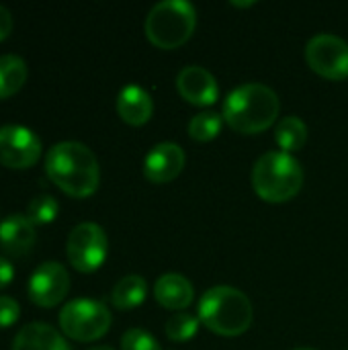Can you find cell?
<instances>
[{"label":"cell","mask_w":348,"mask_h":350,"mask_svg":"<svg viewBox=\"0 0 348 350\" xmlns=\"http://www.w3.org/2000/svg\"><path fill=\"white\" fill-rule=\"evenodd\" d=\"M49 180L70 197L86 199L96 193L101 183L98 160L92 150L80 142H59L45 156Z\"/></svg>","instance_id":"1"},{"label":"cell","mask_w":348,"mask_h":350,"mask_svg":"<svg viewBox=\"0 0 348 350\" xmlns=\"http://www.w3.org/2000/svg\"><path fill=\"white\" fill-rule=\"evenodd\" d=\"M281 111L277 92L260 82H246L234 88L224 103V121L238 133H260L269 129Z\"/></svg>","instance_id":"2"},{"label":"cell","mask_w":348,"mask_h":350,"mask_svg":"<svg viewBox=\"0 0 348 350\" xmlns=\"http://www.w3.org/2000/svg\"><path fill=\"white\" fill-rule=\"evenodd\" d=\"M201 324L219 336H240L252 324V304L242 291L217 285L203 293L199 301Z\"/></svg>","instance_id":"3"},{"label":"cell","mask_w":348,"mask_h":350,"mask_svg":"<svg viewBox=\"0 0 348 350\" xmlns=\"http://www.w3.org/2000/svg\"><path fill=\"white\" fill-rule=\"evenodd\" d=\"M302 164L281 150L263 154L252 168V187L263 201L285 203L302 191Z\"/></svg>","instance_id":"4"},{"label":"cell","mask_w":348,"mask_h":350,"mask_svg":"<svg viewBox=\"0 0 348 350\" xmlns=\"http://www.w3.org/2000/svg\"><path fill=\"white\" fill-rule=\"evenodd\" d=\"M197 27V10L187 0L158 2L146 16V37L160 49H174L189 41Z\"/></svg>","instance_id":"5"},{"label":"cell","mask_w":348,"mask_h":350,"mask_svg":"<svg viewBox=\"0 0 348 350\" xmlns=\"http://www.w3.org/2000/svg\"><path fill=\"white\" fill-rule=\"evenodd\" d=\"M62 332L78 342H94L111 328V312L96 299H74L59 312Z\"/></svg>","instance_id":"6"},{"label":"cell","mask_w":348,"mask_h":350,"mask_svg":"<svg viewBox=\"0 0 348 350\" xmlns=\"http://www.w3.org/2000/svg\"><path fill=\"white\" fill-rule=\"evenodd\" d=\"M66 252H68L70 265L76 271H80V273L98 271L109 252V242H107L105 230L92 221L78 224L68 236Z\"/></svg>","instance_id":"7"},{"label":"cell","mask_w":348,"mask_h":350,"mask_svg":"<svg viewBox=\"0 0 348 350\" xmlns=\"http://www.w3.org/2000/svg\"><path fill=\"white\" fill-rule=\"evenodd\" d=\"M306 59L310 68L328 78L345 80L348 78V43L332 33H320L308 41Z\"/></svg>","instance_id":"8"},{"label":"cell","mask_w":348,"mask_h":350,"mask_svg":"<svg viewBox=\"0 0 348 350\" xmlns=\"http://www.w3.org/2000/svg\"><path fill=\"white\" fill-rule=\"evenodd\" d=\"M41 158V139L23 125L0 127V164L6 168H31Z\"/></svg>","instance_id":"9"},{"label":"cell","mask_w":348,"mask_h":350,"mask_svg":"<svg viewBox=\"0 0 348 350\" xmlns=\"http://www.w3.org/2000/svg\"><path fill=\"white\" fill-rule=\"evenodd\" d=\"M68 291H70V275L55 260H47L39 265L33 271L27 285L29 299L39 308H55L59 301H64Z\"/></svg>","instance_id":"10"},{"label":"cell","mask_w":348,"mask_h":350,"mask_svg":"<svg viewBox=\"0 0 348 350\" xmlns=\"http://www.w3.org/2000/svg\"><path fill=\"white\" fill-rule=\"evenodd\" d=\"M185 162H187V156L178 144L160 142L148 152L144 160V176L156 185L170 183L183 172Z\"/></svg>","instance_id":"11"},{"label":"cell","mask_w":348,"mask_h":350,"mask_svg":"<svg viewBox=\"0 0 348 350\" xmlns=\"http://www.w3.org/2000/svg\"><path fill=\"white\" fill-rule=\"evenodd\" d=\"M178 94L197 107H209L217 100L219 88L215 76L203 66H187L176 76Z\"/></svg>","instance_id":"12"},{"label":"cell","mask_w":348,"mask_h":350,"mask_svg":"<svg viewBox=\"0 0 348 350\" xmlns=\"http://www.w3.org/2000/svg\"><path fill=\"white\" fill-rule=\"evenodd\" d=\"M37 240V228L23 213H12L0 224V248L4 254L23 256Z\"/></svg>","instance_id":"13"},{"label":"cell","mask_w":348,"mask_h":350,"mask_svg":"<svg viewBox=\"0 0 348 350\" xmlns=\"http://www.w3.org/2000/svg\"><path fill=\"white\" fill-rule=\"evenodd\" d=\"M154 297L162 308L172 310V312H183L193 304L195 289L187 277L178 273H166L156 281Z\"/></svg>","instance_id":"14"},{"label":"cell","mask_w":348,"mask_h":350,"mask_svg":"<svg viewBox=\"0 0 348 350\" xmlns=\"http://www.w3.org/2000/svg\"><path fill=\"white\" fill-rule=\"evenodd\" d=\"M117 113L129 125H144L154 113V100L146 88L127 84L117 96Z\"/></svg>","instance_id":"15"},{"label":"cell","mask_w":348,"mask_h":350,"mask_svg":"<svg viewBox=\"0 0 348 350\" xmlns=\"http://www.w3.org/2000/svg\"><path fill=\"white\" fill-rule=\"evenodd\" d=\"M12 350H70V345L49 324L33 322L18 330Z\"/></svg>","instance_id":"16"},{"label":"cell","mask_w":348,"mask_h":350,"mask_svg":"<svg viewBox=\"0 0 348 350\" xmlns=\"http://www.w3.org/2000/svg\"><path fill=\"white\" fill-rule=\"evenodd\" d=\"M146 293H148V283H146V279L139 277V275H127V277H123V279L113 287L111 304H113L117 310L127 312V310H133V308H137L139 304H144Z\"/></svg>","instance_id":"17"},{"label":"cell","mask_w":348,"mask_h":350,"mask_svg":"<svg viewBox=\"0 0 348 350\" xmlns=\"http://www.w3.org/2000/svg\"><path fill=\"white\" fill-rule=\"evenodd\" d=\"M27 64L23 57L6 53L0 55V100L16 94L27 82Z\"/></svg>","instance_id":"18"},{"label":"cell","mask_w":348,"mask_h":350,"mask_svg":"<svg viewBox=\"0 0 348 350\" xmlns=\"http://www.w3.org/2000/svg\"><path fill=\"white\" fill-rule=\"evenodd\" d=\"M275 142L285 154L297 152L308 142V125L297 115L283 117L275 127Z\"/></svg>","instance_id":"19"},{"label":"cell","mask_w":348,"mask_h":350,"mask_svg":"<svg viewBox=\"0 0 348 350\" xmlns=\"http://www.w3.org/2000/svg\"><path fill=\"white\" fill-rule=\"evenodd\" d=\"M224 125V115L215 111H203L195 115L189 123V135L195 142H211L219 135Z\"/></svg>","instance_id":"20"},{"label":"cell","mask_w":348,"mask_h":350,"mask_svg":"<svg viewBox=\"0 0 348 350\" xmlns=\"http://www.w3.org/2000/svg\"><path fill=\"white\" fill-rule=\"evenodd\" d=\"M199 324H201L199 316H193L187 312H176L174 316H170L166 320L164 332L172 342H187L197 334Z\"/></svg>","instance_id":"21"},{"label":"cell","mask_w":348,"mask_h":350,"mask_svg":"<svg viewBox=\"0 0 348 350\" xmlns=\"http://www.w3.org/2000/svg\"><path fill=\"white\" fill-rule=\"evenodd\" d=\"M57 211H59V205L57 201L51 197V195H37L29 207H27V217L33 221V226H47L51 224L55 217H57Z\"/></svg>","instance_id":"22"},{"label":"cell","mask_w":348,"mask_h":350,"mask_svg":"<svg viewBox=\"0 0 348 350\" xmlns=\"http://www.w3.org/2000/svg\"><path fill=\"white\" fill-rule=\"evenodd\" d=\"M121 350H162L158 340L142 330V328H131L121 336Z\"/></svg>","instance_id":"23"},{"label":"cell","mask_w":348,"mask_h":350,"mask_svg":"<svg viewBox=\"0 0 348 350\" xmlns=\"http://www.w3.org/2000/svg\"><path fill=\"white\" fill-rule=\"evenodd\" d=\"M18 316H21V306L12 297L0 295V330L10 328L12 324H16Z\"/></svg>","instance_id":"24"},{"label":"cell","mask_w":348,"mask_h":350,"mask_svg":"<svg viewBox=\"0 0 348 350\" xmlns=\"http://www.w3.org/2000/svg\"><path fill=\"white\" fill-rule=\"evenodd\" d=\"M14 279V267L0 256V289H4L6 285H10Z\"/></svg>","instance_id":"25"},{"label":"cell","mask_w":348,"mask_h":350,"mask_svg":"<svg viewBox=\"0 0 348 350\" xmlns=\"http://www.w3.org/2000/svg\"><path fill=\"white\" fill-rule=\"evenodd\" d=\"M12 33V14L4 6H0V41H4Z\"/></svg>","instance_id":"26"},{"label":"cell","mask_w":348,"mask_h":350,"mask_svg":"<svg viewBox=\"0 0 348 350\" xmlns=\"http://www.w3.org/2000/svg\"><path fill=\"white\" fill-rule=\"evenodd\" d=\"M230 4H232V6H240V8H250V6H254V2H250V0H248V2H236V0H232Z\"/></svg>","instance_id":"27"},{"label":"cell","mask_w":348,"mask_h":350,"mask_svg":"<svg viewBox=\"0 0 348 350\" xmlns=\"http://www.w3.org/2000/svg\"><path fill=\"white\" fill-rule=\"evenodd\" d=\"M88 350H115V349H111V347H92V349H88Z\"/></svg>","instance_id":"28"},{"label":"cell","mask_w":348,"mask_h":350,"mask_svg":"<svg viewBox=\"0 0 348 350\" xmlns=\"http://www.w3.org/2000/svg\"><path fill=\"white\" fill-rule=\"evenodd\" d=\"M295 350H310V349H295Z\"/></svg>","instance_id":"29"}]
</instances>
